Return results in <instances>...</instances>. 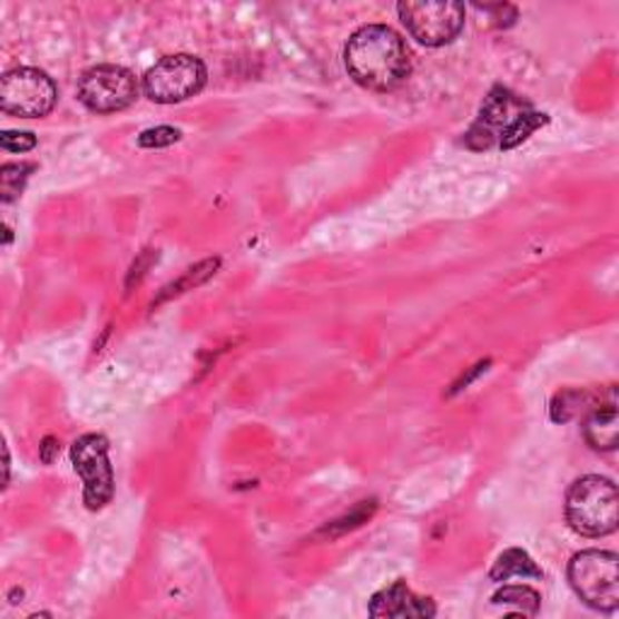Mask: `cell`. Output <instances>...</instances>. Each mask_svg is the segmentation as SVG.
I'll list each match as a JSON object with an SVG mask.
<instances>
[{"label":"cell","mask_w":619,"mask_h":619,"mask_svg":"<svg viewBox=\"0 0 619 619\" xmlns=\"http://www.w3.org/2000/svg\"><path fill=\"white\" fill-rule=\"evenodd\" d=\"M547 121H550L547 119V115H538V111H523V115H518L501 134V140H499L501 150H511V148L520 146Z\"/></svg>","instance_id":"cell-12"},{"label":"cell","mask_w":619,"mask_h":619,"mask_svg":"<svg viewBox=\"0 0 619 619\" xmlns=\"http://www.w3.org/2000/svg\"><path fill=\"white\" fill-rule=\"evenodd\" d=\"M586 441L590 448L596 450H615L619 443V419H617V406L615 404H602L596 406L593 412L588 414L583 424Z\"/></svg>","instance_id":"cell-10"},{"label":"cell","mask_w":619,"mask_h":619,"mask_svg":"<svg viewBox=\"0 0 619 619\" xmlns=\"http://www.w3.org/2000/svg\"><path fill=\"white\" fill-rule=\"evenodd\" d=\"M344 63L361 88L375 92L400 88L412 70L410 49L387 24H365L354 32L344 51Z\"/></svg>","instance_id":"cell-1"},{"label":"cell","mask_w":619,"mask_h":619,"mask_svg":"<svg viewBox=\"0 0 619 619\" xmlns=\"http://www.w3.org/2000/svg\"><path fill=\"white\" fill-rule=\"evenodd\" d=\"M27 173H32L30 165H6L0 170V194H3L6 204L18 199L27 181Z\"/></svg>","instance_id":"cell-14"},{"label":"cell","mask_w":619,"mask_h":619,"mask_svg":"<svg viewBox=\"0 0 619 619\" xmlns=\"http://www.w3.org/2000/svg\"><path fill=\"white\" fill-rule=\"evenodd\" d=\"M206 66L189 53L165 56L144 76V92L158 105L185 102L206 86Z\"/></svg>","instance_id":"cell-4"},{"label":"cell","mask_w":619,"mask_h":619,"mask_svg":"<svg viewBox=\"0 0 619 619\" xmlns=\"http://www.w3.org/2000/svg\"><path fill=\"white\" fill-rule=\"evenodd\" d=\"M494 605H513L523 615H538L540 610V593L532 590L528 586H503L501 590H497L494 598H491Z\"/></svg>","instance_id":"cell-13"},{"label":"cell","mask_w":619,"mask_h":619,"mask_svg":"<svg viewBox=\"0 0 619 619\" xmlns=\"http://www.w3.org/2000/svg\"><path fill=\"white\" fill-rule=\"evenodd\" d=\"M583 400H586L583 392H561V395H557V400L552 402V419L554 421L573 419L583 410L581 406Z\"/></svg>","instance_id":"cell-15"},{"label":"cell","mask_w":619,"mask_h":619,"mask_svg":"<svg viewBox=\"0 0 619 619\" xmlns=\"http://www.w3.org/2000/svg\"><path fill=\"white\" fill-rule=\"evenodd\" d=\"M73 468L80 474L86 491L82 499L90 511H100L115 499V472L109 464V443L105 435L88 433L73 443L70 450Z\"/></svg>","instance_id":"cell-8"},{"label":"cell","mask_w":619,"mask_h":619,"mask_svg":"<svg viewBox=\"0 0 619 619\" xmlns=\"http://www.w3.org/2000/svg\"><path fill=\"white\" fill-rule=\"evenodd\" d=\"M138 97V80L129 68L95 66L78 82V100L95 115H115L131 107Z\"/></svg>","instance_id":"cell-7"},{"label":"cell","mask_w":619,"mask_h":619,"mask_svg":"<svg viewBox=\"0 0 619 619\" xmlns=\"http://www.w3.org/2000/svg\"><path fill=\"white\" fill-rule=\"evenodd\" d=\"M569 525L583 538H605L617 530L619 497L612 480L590 474L576 482L567 497Z\"/></svg>","instance_id":"cell-2"},{"label":"cell","mask_w":619,"mask_h":619,"mask_svg":"<svg viewBox=\"0 0 619 619\" xmlns=\"http://www.w3.org/2000/svg\"><path fill=\"white\" fill-rule=\"evenodd\" d=\"M369 612L373 617H392V619H414V617H433L435 605L429 598L416 596L404 581H395L385 590L373 596Z\"/></svg>","instance_id":"cell-9"},{"label":"cell","mask_w":619,"mask_h":619,"mask_svg":"<svg viewBox=\"0 0 619 619\" xmlns=\"http://www.w3.org/2000/svg\"><path fill=\"white\" fill-rule=\"evenodd\" d=\"M59 100L53 80L37 68L8 70L0 80V107L22 119H41Z\"/></svg>","instance_id":"cell-6"},{"label":"cell","mask_w":619,"mask_h":619,"mask_svg":"<svg viewBox=\"0 0 619 619\" xmlns=\"http://www.w3.org/2000/svg\"><path fill=\"white\" fill-rule=\"evenodd\" d=\"M59 450H61V445H59V441L56 439H45V445H41V453H39V458H41V462L45 464H51L53 460H56V455H59Z\"/></svg>","instance_id":"cell-18"},{"label":"cell","mask_w":619,"mask_h":619,"mask_svg":"<svg viewBox=\"0 0 619 619\" xmlns=\"http://www.w3.org/2000/svg\"><path fill=\"white\" fill-rule=\"evenodd\" d=\"M181 138L179 129H173V126H158V129H148L138 136V146L140 148H167L177 144Z\"/></svg>","instance_id":"cell-16"},{"label":"cell","mask_w":619,"mask_h":619,"mask_svg":"<svg viewBox=\"0 0 619 619\" xmlns=\"http://www.w3.org/2000/svg\"><path fill=\"white\" fill-rule=\"evenodd\" d=\"M569 583L588 608L615 612L619 605V559L615 552L586 550L569 561Z\"/></svg>","instance_id":"cell-3"},{"label":"cell","mask_w":619,"mask_h":619,"mask_svg":"<svg viewBox=\"0 0 619 619\" xmlns=\"http://www.w3.org/2000/svg\"><path fill=\"white\" fill-rule=\"evenodd\" d=\"M491 581H509L513 576H520V579H542V569L534 564L532 557L523 550H505L499 559L494 569H491Z\"/></svg>","instance_id":"cell-11"},{"label":"cell","mask_w":619,"mask_h":619,"mask_svg":"<svg viewBox=\"0 0 619 619\" xmlns=\"http://www.w3.org/2000/svg\"><path fill=\"white\" fill-rule=\"evenodd\" d=\"M397 12L406 32L424 47L450 45L464 24V6L455 0H406Z\"/></svg>","instance_id":"cell-5"},{"label":"cell","mask_w":619,"mask_h":619,"mask_svg":"<svg viewBox=\"0 0 619 619\" xmlns=\"http://www.w3.org/2000/svg\"><path fill=\"white\" fill-rule=\"evenodd\" d=\"M0 146L8 153H27L37 146V138L27 131H6L0 136Z\"/></svg>","instance_id":"cell-17"}]
</instances>
